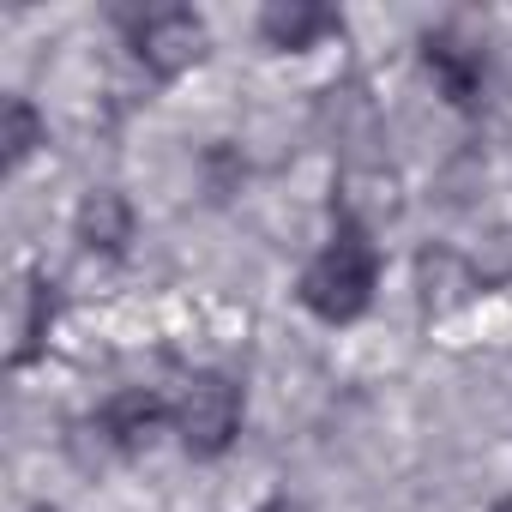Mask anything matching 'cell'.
Instances as JSON below:
<instances>
[{
	"label": "cell",
	"mask_w": 512,
	"mask_h": 512,
	"mask_svg": "<svg viewBox=\"0 0 512 512\" xmlns=\"http://www.w3.org/2000/svg\"><path fill=\"white\" fill-rule=\"evenodd\" d=\"M422 61H428V73L440 79V91H446L452 103H470V97H476V79H482V61H476L470 49H452L446 37H428V49H422Z\"/></svg>",
	"instance_id": "cell-8"
},
{
	"label": "cell",
	"mask_w": 512,
	"mask_h": 512,
	"mask_svg": "<svg viewBox=\"0 0 512 512\" xmlns=\"http://www.w3.org/2000/svg\"><path fill=\"white\" fill-rule=\"evenodd\" d=\"M0 121H7V163H25L37 145H43V121H37V109L25 103V97H7V109H0Z\"/></svg>",
	"instance_id": "cell-10"
},
{
	"label": "cell",
	"mask_w": 512,
	"mask_h": 512,
	"mask_svg": "<svg viewBox=\"0 0 512 512\" xmlns=\"http://www.w3.org/2000/svg\"><path fill=\"white\" fill-rule=\"evenodd\" d=\"M241 428V392L223 380V374H199L187 380L181 404H175V434L193 458H217Z\"/></svg>",
	"instance_id": "cell-2"
},
{
	"label": "cell",
	"mask_w": 512,
	"mask_h": 512,
	"mask_svg": "<svg viewBox=\"0 0 512 512\" xmlns=\"http://www.w3.org/2000/svg\"><path fill=\"white\" fill-rule=\"evenodd\" d=\"M133 49H139L145 73L175 79V73H187V67H199V61H205V19H199V13H187V7H157V13H145V19H139Z\"/></svg>",
	"instance_id": "cell-3"
},
{
	"label": "cell",
	"mask_w": 512,
	"mask_h": 512,
	"mask_svg": "<svg viewBox=\"0 0 512 512\" xmlns=\"http://www.w3.org/2000/svg\"><path fill=\"white\" fill-rule=\"evenodd\" d=\"M344 229H374L380 217H392L398 211V193H392V175L386 169H350L344 175Z\"/></svg>",
	"instance_id": "cell-7"
},
{
	"label": "cell",
	"mask_w": 512,
	"mask_h": 512,
	"mask_svg": "<svg viewBox=\"0 0 512 512\" xmlns=\"http://www.w3.org/2000/svg\"><path fill=\"white\" fill-rule=\"evenodd\" d=\"M476 278H482V290L488 284H512V229H494L488 241H482V253H476Z\"/></svg>",
	"instance_id": "cell-11"
},
{
	"label": "cell",
	"mask_w": 512,
	"mask_h": 512,
	"mask_svg": "<svg viewBox=\"0 0 512 512\" xmlns=\"http://www.w3.org/2000/svg\"><path fill=\"white\" fill-rule=\"evenodd\" d=\"M260 512H308V506H302V500H266Z\"/></svg>",
	"instance_id": "cell-12"
},
{
	"label": "cell",
	"mask_w": 512,
	"mask_h": 512,
	"mask_svg": "<svg viewBox=\"0 0 512 512\" xmlns=\"http://www.w3.org/2000/svg\"><path fill=\"white\" fill-rule=\"evenodd\" d=\"M73 229H79V241H85L91 253H127V241H133V205H127L115 187H97V193L79 199Z\"/></svg>",
	"instance_id": "cell-6"
},
{
	"label": "cell",
	"mask_w": 512,
	"mask_h": 512,
	"mask_svg": "<svg viewBox=\"0 0 512 512\" xmlns=\"http://www.w3.org/2000/svg\"><path fill=\"white\" fill-rule=\"evenodd\" d=\"M326 31H338V13L320 7V0H272V7L260 13V37H266L272 49H284V55L314 49Z\"/></svg>",
	"instance_id": "cell-5"
},
{
	"label": "cell",
	"mask_w": 512,
	"mask_h": 512,
	"mask_svg": "<svg viewBox=\"0 0 512 512\" xmlns=\"http://www.w3.org/2000/svg\"><path fill=\"white\" fill-rule=\"evenodd\" d=\"M494 512H512V494H506V500H494Z\"/></svg>",
	"instance_id": "cell-13"
},
{
	"label": "cell",
	"mask_w": 512,
	"mask_h": 512,
	"mask_svg": "<svg viewBox=\"0 0 512 512\" xmlns=\"http://www.w3.org/2000/svg\"><path fill=\"white\" fill-rule=\"evenodd\" d=\"M374 284H380V253H374V241L362 229H338L332 247L302 272V302L320 320L344 326V320H356L374 302Z\"/></svg>",
	"instance_id": "cell-1"
},
{
	"label": "cell",
	"mask_w": 512,
	"mask_h": 512,
	"mask_svg": "<svg viewBox=\"0 0 512 512\" xmlns=\"http://www.w3.org/2000/svg\"><path fill=\"white\" fill-rule=\"evenodd\" d=\"M476 290H482V278H476V266L464 253H452V247H422L416 253V302H422V314H452Z\"/></svg>",
	"instance_id": "cell-4"
},
{
	"label": "cell",
	"mask_w": 512,
	"mask_h": 512,
	"mask_svg": "<svg viewBox=\"0 0 512 512\" xmlns=\"http://www.w3.org/2000/svg\"><path fill=\"white\" fill-rule=\"evenodd\" d=\"M157 398L151 392H121V398H109L103 404V428L115 434V446L121 452H133V446H145L151 440V428H157Z\"/></svg>",
	"instance_id": "cell-9"
}]
</instances>
